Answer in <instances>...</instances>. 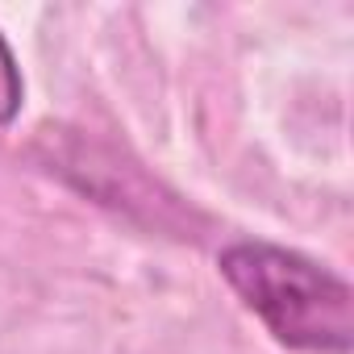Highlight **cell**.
<instances>
[{
  "mask_svg": "<svg viewBox=\"0 0 354 354\" xmlns=\"http://www.w3.org/2000/svg\"><path fill=\"white\" fill-rule=\"evenodd\" d=\"M217 267L275 342L308 354H350L354 292L329 267L271 242H234Z\"/></svg>",
  "mask_w": 354,
  "mask_h": 354,
  "instance_id": "6da1fadb",
  "label": "cell"
},
{
  "mask_svg": "<svg viewBox=\"0 0 354 354\" xmlns=\"http://www.w3.org/2000/svg\"><path fill=\"white\" fill-rule=\"evenodd\" d=\"M21 96H26V84H21V67L5 42V34H0V125H9L21 109Z\"/></svg>",
  "mask_w": 354,
  "mask_h": 354,
  "instance_id": "7a4b0ae2",
  "label": "cell"
}]
</instances>
